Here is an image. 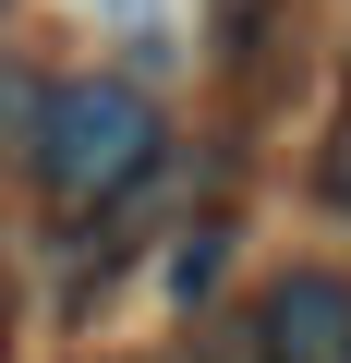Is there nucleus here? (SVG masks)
Listing matches in <instances>:
<instances>
[{
  "instance_id": "obj_4",
  "label": "nucleus",
  "mask_w": 351,
  "mask_h": 363,
  "mask_svg": "<svg viewBox=\"0 0 351 363\" xmlns=\"http://www.w3.org/2000/svg\"><path fill=\"white\" fill-rule=\"evenodd\" d=\"M218 267H230V230L206 218V230H182V255H169V291L194 303V291H218Z\"/></svg>"
},
{
  "instance_id": "obj_2",
  "label": "nucleus",
  "mask_w": 351,
  "mask_h": 363,
  "mask_svg": "<svg viewBox=\"0 0 351 363\" xmlns=\"http://www.w3.org/2000/svg\"><path fill=\"white\" fill-rule=\"evenodd\" d=\"M255 339H267V363H351V279H339V267H291V279H267Z\"/></svg>"
},
{
  "instance_id": "obj_3",
  "label": "nucleus",
  "mask_w": 351,
  "mask_h": 363,
  "mask_svg": "<svg viewBox=\"0 0 351 363\" xmlns=\"http://www.w3.org/2000/svg\"><path fill=\"white\" fill-rule=\"evenodd\" d=\"M169 363H267V339H255V315H206Z\"/></svg>"
},
{
  "instance_id": "obj_1",
  "label": "nucleus",
  "mask_w": 351,
  "mask_h": 363,
  "mask_svg": "<svg viewBox=\"0 0 351 363\" xmlns=\"http://www.w3.org/2000/svg\"><path fill=\"white\" fill-rule=\"evenodd\" d=\"M25 157L49 182V206H109V194H133V182L157 169V97L121 85V73H73V85L37 97Z\"/></svg>"
}]
</instances>
